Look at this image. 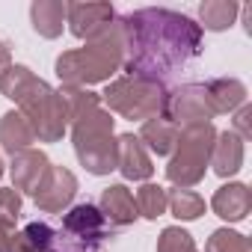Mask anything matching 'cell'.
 I'll return each mask as SVG.
<instances>
[{"instance_id": "obj_13", "label": "cell", "mask_w": 252, "mask_h": 252, "mask_svg": "<svg viewBox=\"0 0 252 252\" xmlns=\"http://www.w3.org/2000/svg\"><path fill=\"white\" fill-rule=\"evenodd\" d=\"M214 172L220 178H231L234 172H240L243 166V140L234 134V131H222L217 134L214 140V149H211V163Z\"/></svg>"}, {"instance_id": "obj_16", "label": "cell", "mask_w": 252, "mask_h": 252, "mask_svg": "<svg viewBox=\"0 0 252 252\" xmlns=\"http://www.w3.org/2000/svg\"><path fill=\"white\" fill-rule=\"evenodd\" d=\"M140 143L149 146V152H155L158 158H166V155L175 152L178 125H172L166 116H155V119L143 122V128H140Z\"/></svg>"}, {"instance_id": "obj_25", "label": "cell", "mask_w": 252, "mask_h": 252, "mask_svg": "<svg viewBox=\"0 0 252 252\" xmlns=\"http://www.w3.org/2000/svg\"><path fill=\"white\" fill-rule=\"evenodd\" d=\"M205 252H252L249 249V240L231 228H217L208 243H205Z\"/></svg>"}, {"instance_id": "obj_28", "label": "cell", "mask_w": 252, "mask_h": 252, "mask_svg": "<svg viewBox=\"0 0 252 252\" xmlns=\"http://www.w3.org/2000/svg\"><path fill=\"white\" fill-rule=\"evenodd\" d=\"M249 119H252V107L243 104V107L237 110V116H234V134H237L243 143L252 137V122H249Z\"/></svg>"}, {"instance_id": "obj_27", "label": "cell", "mask_w": 252, "mask_h": 252, "mask_svg": "<svg viewBox=\"0 0 252 252\" xmlns=\"http://www.w3.org/2000/svg\"><path fill=\"white\" fill-rule=\"evenodd\" d=\"M21 217V193L12 190V187H3L0 190V228H12Z\"/></svg>"}, {"instance_id": "obj_30", "label": "cell", "mask_w": 252, "mask_h": 252, "mask_svg": "<svg viewBox=\"0 0 252 252\" xmlns=\"http://www.w3.org/2000/svg\"><path fill=\"white\" fill-rule=\"evenodd\" d=\"M9 237H12V234H9L6 228H0V252H9Z\"/></svg>"}, {"instance_id": "obj_24", "label": "cell", "mask_w": 252, "mask_h": 252, "mask_svg": "<svg viewBox=\"0 0 252 252\" xmlns=\"http://www.w3.org/2000/svg\"><path fill=\"white\" fill-rule=\"evenodd\" d=\"M33 80H36V74H33L27 65H9L6 74L0 77V92H3L9 101H18V98L33 86Z\"/></svg>"}, {"instance_id": "obj_14", "label": "cell", "mask_w": 252, "mask_h": 252, "mask_svg": "<svg viewBox=\"0 0 252 252\" xmlns=\"http://www.w3.org/2000/svg\"><path fill=\"white\" fill-rule=\"evenodd\" d=\"M101 217L113 225H131L140 214H137V202L134 193L125 184H110L101 193Z\"/></svg>"}, {"instance_id": "obj_22", "label": "cell", "mask_w": 252, "mask_h": 252, "mask_svg": "<svg viewBox=\"0 0 252 252\" xmlns=\"http://www.w3.org/2000/svg\"><path fill=\"white\" fill-rule=\"evenodd\" d=\"M137 214L140 217H146V220H158V217H163L166 214V208H169V193L160 187V184H143L140 190H137Z\"/></svg>"}, {"instance_id": "obj_12", "label": "cell", "mask_w": 252, "mask_h": 252, "mask_svg": "<svg viewBox=\"0 0 252 252\" xmlns=\"http://www.w3.org/2000/svg\"><path fill=\"white\" fill-rule=\"evenodd\" d=\"M211 208H214L217 217H222V220H228V222H240V220H246V214H249V208H252V193H249L246 184H237V181L222 184V187L214 193Z\"/></svg>"}, {"instance_id": "obj_31", "label": "cell", "mask_w": 252, "mask_h": 252, "mask_svg": "<svg viewBox=\"0 0 252 252\" xmlns=\"http://www.w3.org/2000/svg\"><path fill=\"white\" fill-rule=\"evenodd\" d=\"M0 178H3V160H0Z\"/></svg>"}, {"instance_id": "obj_23", "label": "cell", "mask_w": 252, "mask_h": 252, "mask_svg": "<svg viewBox=\"0 0 252 252\" xmlns=\"http://www.w3.org/2000/svg\"><path fill=\"white\" fill-rule=\"evenodd\" d=\"M169 208H172V214H175L178 220L190 222V220H199V217L205 214V199H202L199 193H193V190H172Z\"/></svg>"}, {"instance_id": "obj_11", "label": "cell", "mask_w": 252, "mask_h": 252, "mask_svg": "<svg viewBox=\"0 0 252 252\" xmlns=\"http://www.w3.org/2000/svg\"><path fill=\"white\" fill-rule=\"evenodd\" d=\"M51 169V160L45 158V152H36V149H27V152H18L12 155V190L18 193H36V187L42 184L45 172Z\"/></svg>"}, {"instance_id": "obj_17", "label": "cell", "mask_w": 252, "mask_h": 252, "mask_svg": "<svg viewBox=\"0 0 252 252\" xmlns=\"http://www.w3.org/2000/svg\"><path fill=\"white\" fill-rule=\"evenodd\" d=\"M0 143H3V152H9V155L27 152L36 143V134L30 128V122L18 110H9V113H3V119H0Z\"/></svg>"}, {"instance_id": "obj_15", "label": "cell", "mask_w": 252, "mask_h": 252, "mask_svg": "<svg viewBox=\"0 0 252 252\" xmlns=\"http://www.w3.org/2000/svg\"><path fill=\"white\" fill-rule=\"evenodd\" d=\"M205 92H208V104H211L214 116L234 113L237 107L246 104V86L234 77H217V80L205 83Z\"/></svg>"}, {"instance_id": "obj_7", "label": "cell", "mask_w": 252, "mask_h": 252, "mask_svg": "<svg viewBox=\"0 0 252 252\" xmlns=\"http://www.w3.org/2000/svg\"><path fill=\"white\" fill-rule=\"evenodd\" d=\"M163 116H166L172 125H178V128L211 122L214 113H211V104H208L205 83H187V86H178L175 92H169V95H166Z\"/></svg>"}, {"instance_id": "obj_2", "label": "cell", "mask_w": 252, "mask_h": 252, "mask_svg": "<svg viewBox=\"0 0 252 252\" xmlns=\"http://www.w3.org/2000/svg\"><path fill=\"white\" fill-rule=\"evenodd\" d=\"M125 24L122 18H116L98 39L86 42L83 48L65 51L57 57V77L63 80V86H89V83H101L110 80L122 65H125Z\"/></svg>"}, {"instance_id": "obj_21", "label": "cell", "mask_w": 252, "mask_h": 252, "mask_svg": "<svg viewBox=\"0 0 252 252\" xmlns=\"http://www.w3.org/2000/svg\"><path fill=\"white\" fill-rule=\"evenodd\" d=\"M60 95H63V104H65L68 125L77 122V119H83V116H89L92 110L101 107V95H95V92H89L83 86H63Z\"/></svg>"}, {"instance_id": "obj_18", "label": "cell", "mask_w": 252, "mask_h": 252, "mask_svg": "<svg viewBox=\"0 0 252 252\" xmlns=\"http://www.w3.org/2000/svg\"><path fill=\"white\" fill-rule=\"evenodd\" d=\"M30 21L33 30L45 39H57L65 24V3L63 0H36L30 6Z\"/></svg>"}, {"instance_id": "obj_6", "label": "cell", "mask_w": 252, "mask_h": 252, "mask_svg": "<svg viewBox=\"0 0 252 252\" xmlns=\"http://www.w3.org/2000/svg\"><path fill=\"white\" fill-rule=\"evenodd\" d=\"M21 104V116L30 122V128L36 134L39 143H57L63 140L65 128H68V116H65V104L63 95L57 89H51L45 80H33V86L18 98Z\"/></svg>"}, {"instance_id": "obj_29", "label": "cell", "mask_w": 252, "mask_h": 252, "mask_svg": "<svg viewBox=\"0 0 252 252\" xmlns=\"http://www.w3.org/2000/svg\"><path fill=\"white\" fill-rule=\"evenodd\" d=\"M9 252H39V249H36V246L24 237V231H21V234H12V237H9Z\"/></svg>"}, {"instance_id": "obj_26", "label": "cell", "mask_w": 252, "mask_h": 252, "mask_svg": "<svg viewBox=\"0 0 252 252\" xmlns=\"http://www.w3.org/2000/svg\"><path fill=\"white\" fill-rule=\"evenodd\" d=\"M158 252H199V249H196L190 231H184L181 225H169L158 237Z\"/></svg>"}, {"instance_id": "obj_9", "label": "cell", "mask_w": 252, "mask_h": 252, "mask_svg": "<svg viewBox=\"0 0 252 252\" xmlns=\"http://www.w3.org/2000/svg\"><path fill=\"white\" fill-rule=\"evenodd\" d=\"M65 21L77 39L92 42L116 21V12L110 3H65Z\"/></svg>"}, {"instance_id": "obj_19", "label": "cell", "mask_w": 252, "mask_h": 252, "mask_svg": "<svg viewBox=\"0 0 252 252\" xmlns=\"http://www.w3.org/2000/svg\"><path fill=\"white\" fill-rule=\"evenodd\" d=\"M104 222H107V220H104L101 211L92 208V205H77L71 214H65V228H68L71 234H77V237H89V240L101 237Z\"/></svg>"}, {"instance_id": "obj_5", "label": "cell", "mask_w": 252, "mask_h": 252, "mask_svg": "<svg viewBox=\"0 0 252 252\" xmlns=\"http://www.w3.org/2000/svg\"><path fill=\"white\" fill-rule=\"evenodd\" d=\"M214 140H217V128H214L211 122L178 128L175 155H172V160L166 166V178L178 190H190V187H196L205 178V169L211 163Z\"/></svg>"}, {"instance_id": "obj_4", "label": "cell", "mask_w": 252, "mask_h": 252, "mask_svg": "<svg viewBox=\"0 0 252 252\" xmlns=\"http://www.w3.org/2000/svg\"><path fill=\"white\" fill-rule=\"evenodd\" d=\"M166 89L158 77H146V74H128V77H119L107 86L104 92V104L110 107L107 113H119L125 119H155L163 116L166 107Z\"/></svg>"}, {"instance_id": "obj_1", "label": "cell", "mask_w": 252, "mask_h": 252, "mask_svg": "<svg viewBox=\"0 0 252 252\" xmlns=\"http://www.w3.org/2000/svg\"><path fill=\"white\" fill-rule=\"evenodd\" d=\"M125 24V65L131 74H169L202 51V27L187 15L169 9H140L122 15Z\"/></svg>"}, {"instance_id": "obj_10", "label": "cell", "mask_w": 252, "mask_h": 252, "mask_svg": "<svg viewBox=\"0 0 252 252\" xmlns=\"http://www.w3.org/2000/svg\"><path fill=\"white\" fill-rule=\"evenodd\" d=\"M116 146H119V163H116V169L125 178H128V181H146V178H152L155 166H152V158H149L146 146L140 143V137L122 134V137H116Z\"/></svg>"}, {"instance_id": "obj_3", "label": "cell", "mask_w": 252, "mask_h": 252, "mask_svg": "<svg viewBox=\"0 0 252 252\" xmlns=\"http://www.w3.org/2000/svg\"><path fill=\"white\" fill-rule=\"evenodd\" d=\"M71 140L77 160L92 175H107L119 163V146L113 137V116L107 110H92L89 116L71 122Z\"/></svg>"}, {"instance_id": "obj_20", "label": "cell", "mask_w": 252, "mask_h": 252, "mask_svg": "<svg viewBox=\"0 0 252 252\" xmlns=\"http://www.w3.org/2000/svg\"><path fill=\"white\" fill-rule=\"evenodd\" d=\"M240 6L234 3V0H205V3L199 6V18H202V27L205 30H228L237 18Z\"/></svg>"}, {"instance_id": "obj_8", "label": "cell", "mask_w": 252, "mask_h": 252, "mask_svg": "<svg viewBox=\"0 0 252 252\" xmlns=\"http://www.w3.org/2000/svg\"><path fill=\"white\" fill-rule=\"evenodd\" d=\"M77 193V178L65 169V166H51L42 178V184L36 187L33 199H36V208L45 211V214H60L63 208L71 205Z\"/></svg>"}]
</instances>
